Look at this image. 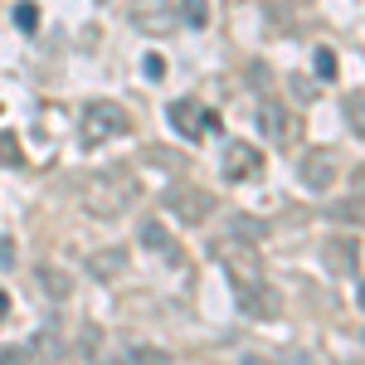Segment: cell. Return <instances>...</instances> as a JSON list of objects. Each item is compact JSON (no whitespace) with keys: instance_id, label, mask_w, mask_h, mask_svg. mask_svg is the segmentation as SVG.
Returning <instances> with one entry per match:
<instances>
[{"instance_id":"4","label":"cell","mask_w":365,"mask_h":365,"mask_svg":"<svg viewBox=\"0 0 365 365\" xmlns=\"http://www.w3.org/2000/svg\"><path fill=\"white\" fill-rule=\"evenodd\" d=\"M258 132L268 141H292L297 137V122L282 103H258Z\"/></svg>"},{"instance_id":"12","label":"cell","mask_w":365,"mask_h":365,"mask_svg":"<svg viewBox=\"0 0 365 365\" xmlns=\"http://www.w3.org/2000/svg\"><path fill=\"white\" fill-rule=\"evenodd\" d=\"M10 20H15V29H20V34H39V5H34V0H15V10H10Z\"/></svg>"},{"instance_id":"9","label":"cell","mask_w":365,"mask_h":365,"mask_svg":"<svg viewBox=\"0 0 365 365\" xmlns=\"http://www.w3.org/2000/svg\"><path fill=\"white\" fill-rule=\"evenodd\" d=\"M239 287H244V312H249V317H278L282 312L273 287H263V282H239Z\"/></svg>"},{"instance_id":"6","label":"cell","mask_w":365,"mask_h":365,"mask_svg":"<svg viewBox=\"0 0 365 365\" xmlns=\"http://www.w3.org/2000/svg\"><path fill=\"white\" fill-rule=\"evenodd\" d=\"M166 205H170V210H180V220H185V225L210 220V195H200V190H190V185H175V190H166Z\"/></svg>"},{"instance_id":"15","label":"cell","mask_w":365,"mask_h":365,"mask_svg":"<svg viewBox=\"0 0 365 365\" xmlns=\"http://www.w3.org/2000/svg\"><path fill=\"white\" fill-rule=\"evenodd\" d=\"M341 108H346V122H351V132H356V137H365V98H361V93H351Z\"/></svg>"},{"instance_id":"19","label":"cell","mask_w":365,"mask_h":365,"mask_svg":"<svg viewBox=\"0 0 365 365\" xmlns=\"http://www.w3.org/2000/svg\"><path fill=\"white\" fill-rule=\"evenodd\" d=\"M39 278H44V282H49V287H54V292H58V297H68V278H58V273H54V268H44V273H39Z\"/></svg>"},{"instance_id":"2","label":"cell","mask_w":365,"mask_h":365,"mask_svg":"<svg viewBox=\"0 0 365 365\" xmlns=\"http://www.w3.org/2000/svg\"><path fill=\"white\" fill-rule=\"evenodd\" d=\"M132 127V117L122 103H88L83 108V141H108V137H122Z\"/></svg>"},{"instance_id":"20","label":"cell","mask_w":365,"mask_h":365,"mask_svg":"<svg viewBox=\"0 0 365 365\" xmlns=\"http://www.w3.org/2000/svg\"><path fill=\"white\" fill-rule=\"evenodd\" d=\"M0 161H5V166H15V161H20V151H15V137H0Z\"/></svg>"},{"instance_id":"3","label":"cell","mask_w":365,"mask_h":365,"mask_svg":"<svg viewBox=\"0 0 365 365\" xmlns=\"http://www.w3.org/2000/svg\"><path fill=\"white\" fill-rule=\"evenodd\" d=\"M302 185H307L312 195H327L336 185V151H327V146L307 151L302 156Z\"/></svg>"},{"instance_id":"25","label":"cell","mask_w":365,"mask_h":365,"mask_svg":"<svg viewBox=\"0 0 365 365\" xmlns=\"http://www.w3.org/2000/svg\"><path fill=\"white\" fill-rule=\"evenodd\" d=\"M244 365H273V361H258V356H253V361H244Z\"/></svg>"},{"instance_id":"22","label":"cell","mask_w":365,"mask_h":365,"mask_svg":"<svg viewBox=\"0 0 365 365\" xmlns=\"http://www.w3.org/2000/svg\"><path fill=\"white\" fill-rule=\"evenodd\" d=\"M292 93H297V98H312L317 83H312V78H292Z\"/></svg>"},{"instance_id":"1","label":"cell","mask_w":365,"mask_h":365,"mask_svg":"<svg viewBox=\"0 0 365 365\" xmlns=\"http://www.w3.org/2000/svg\"><path fill=\"white\" fill-rule=\"evenodd\" d=\"M220 170H225V180L244 185V180H258V175H263V156H258L253 141H234L229 137L225 146H220Z\"/></svg>"},{"instance_id":"17","label":"cell","mask_w":365,"mask_h":365,"mask_svg":"<svg viewBox=\"0 0 365 365\" xmlns=\"http://www.w3.org/2000/svg\"><path fill=\"white\" fill-rule=\"evenodd\" d=\"M141 73H146L151 83H161V78H166V58H161V54H146V58H141Z\"/></svg>"},{"instance_id":"7","label":"cell","mask_w":365,"mask_h":365,"mask_svg":"<svg viewBox=\"0 0 365 365\" xmlns=\"http://www.w3.org/2000/svg\"><path fill=\"white\" fill-rule=\"evenodd\" d=\"M166 117H170V127H175L180 137H200V132H205V113H200L195 98H180V103H170Z\"/></svg>"},{"instance_id":"13","label":"cell","mask_w":365,"mask_h":365,"mask_svg":"<svg viewBox=\"0 0 365 365\" xmlns=\"http://www.w3.org/2000/svg\"><path fill=\"white\" fill-rule=\"evenodd\" d=\"M312 73H317V83H331V78L341 73V63H336V49H327V44H322V49L312 54Z\"/></svg>"},{"instance_id":"23","label":"cell","mask_w":365,"mask_h":365,"mask_svg":"<svg viewBox=\"0 0 365 365\" xmlns=\"http://www.w3.org/2000/svg\"><path fill=\"white\" fill-rule=\"evenodd\" d=\"M356 307L365 312V282H361V287H356Z\"/></svg>"},{"instance_id":"5","label":"cell","mask_w":365,"mask_h":365,"mask_svg":"<svg viewBox=\"0 0 365 365\" xmlns=\"http://www.w3.org/2000/svg\"><path fill=\"white\" fill-rule=\"evenodd\" d=\"M137 239H141V249L161 253L166 263H180V244L170 239V229L161 225V220H141V225H137Z\"/></svg>"},{"instance_id":"16","label":"cell","mask_w":365,"mask_h":365,"mask_svg":"<svg viewBox=\"0 0 365 365\" xmlns=\"http://www.w3.org/2000/svg\"><path fill=\"white\" fill-rule=\"evenodd\" d=\"M88 268H93V273H98V278H103V273H108V278H113V273H122V253H117V249L98 253V258H93V263H88Z\"/></svg>"},{"instance_id":"18","label":"cell","mask_w":365,"mask_h":365,"mask_svg":"<svg viewBox=\"0 0 365 365\" xmlns=\"http://www.w3.org/2000/svg\"><path fill=\"white\" fill-rule=\"evenodd\" d=\"M0 268H15V239L0 234Z\"/></svg>"},{"instance_id":"21","label":"cell","mask_w":365,"mask_h":365,"mask_svg":"<svg viewBox=\"0 0 365 365\" xmlns=\"http://www.w3.org/2000/svg\"><path fill=\"white\" fill-rule=\"evenodd\" d=\"M346 210H365V166L356 170V200H351Z\"/></svg>"},{"instance_id":"8","label":"cell","mask_w":365,"mask_h":365,"mask_svg":"<svg viewBox=\"0 0 365 365\" xmlns=\"http://www.w3.org/2000/svg\"><path fill=\"white\" fill-rule=\"evenodd\" d=\"M137 25L151 29V34H166L170 25H175V10H170V0H137Z\"/></svg>"},{"instance_id":"10","label":"cell","mask_w":365,"mask_h":365,"mask_svg":"<svg viewBox=\"0 0 365 365\" xmlns=\"http://www.w3.org/2000/svg\"><path fill=\"white\" fill-rule=\"evenodd\" d=\"M88 205L103 210V215H113V210L127 205V185H117V190H108V180H103V185H88Z\"/></svg>"},{"instance_id":"14","label":"cell","mask_w":365,"mask_h":365,"mask_svg":"<svg viewBox=\"0 0 365 365\" xmlns=\"http://www.w3.org/2000/svg\"><path fill=\"white\" fill-rule=\"evenodd\" d=\"M180 15L190 29H205L210 25V0H180Z\"/></svg>"},{"instance_id":"24","label":"cell","mask_w":365,"mask_h":365,"mask_svg":"<svg viewBox=\"0 0 365 365\" xmlns=\"http://www.w3.org/2000/svg\"><path fill=\"white\" fill-rule=\"evenodd\" d=\"M5 312H10V292H0V317H5Z\"/></svg>"},{"instance_id":"11","label":"cell","mask_w":365,"mask_h":365,"mask_svg":"<svg viewBox=\"0 0 365 365\" xmlns=\"http://www.w3.org/2000/svg\"><path fill=\"white\" fill-rule=\"evenodd\" d=\"M327 263H331V273H356V244H346V239H331L327 244Z\"/></svg>"}]
</instances>
